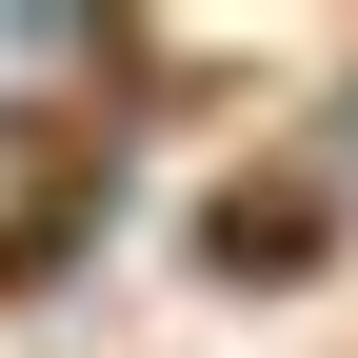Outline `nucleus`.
Segmentation results:
<instances>
[{
	"mask_svg": "<svg viewBox=\"0 0 358 358\" xmlns=\"http://www.w3.org/2000/svg\"><path fill=\"white\" fill-rule=\"evenodd\" d=\"M319 239H338V199H319V179H219V219H199V259H219V279H299Z\"/></svg>",
	"mask_w": 358,
	"mask_h": 358,
	"instance_id": "1",
	"label": "nucleus"
},
{
	"mask_svg": "<svg viewBox=\"0 0 358 358\" xmlns=\"http://www.w3.org/2000/svg\"><path fill=\"white\" fill-rule=\"evenodd\" d=\"M100 199H120V179H60V199H40V219H0V299H20V279H60V259L100 239Z\"/></svg>",
	"mask_w": 358,
	"mask_h": 358,
	"instance_id": "2",
	"label": "nucleus"
}]
</instances>
